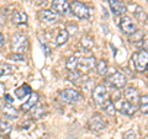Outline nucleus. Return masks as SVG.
<instances>
[{"label":"nucleus","instance_id":"obj_1","mask_svg":"<svg viewBox=\"0 0 148 139\" xmlns=\"http://www.w3.org/2000/svg\"><path fill=\"white\" fill-rule=\"evenodd\" d=\"M29 48V38L22 33H15L11 38V49L14 53L24 54Z\"/></svg>","mask_w":148,"mask_h":139},{"label":"nucleus","instance_id":"obj_2","mask_svg":"<svg viewBox=\"0 0 148 139\" xmlns=\"http://www.w3.org/2000/svg\"><path fill=\"white\" fill-rule=\"evenodd\" d=\"M132 62H133V67H135L137 72L140 73L146 72V69L148 67V52L146 49H141L140 52L133 53Z\"/></svg>","mask_w":148,"mask_h":139},{"label":"nucleus","instance_id":"obj_3","mask_svg":"<svg viewBox=\"0 0 148 139\" xmlns=\"http://www.w3.org/2000/svg\"><path fill=\"white\" fill-rule=\"evenodd\" d=\"M80 92L74 89H64L58 92V100H61L64 104H75L80 101Z\"/></svg>","mask_w":148,"mask_h":139},{"label":"nucleus","instance_id":"obj_4","mask_svg":"<svg viewBox=\"0 0 148 139\" xmlns=\"http://www.w3.org/2000/svg\"><path fill=\"white\" fill-rule=\"evenodd\" d=\"M106 126H108V122H106V119L103 117V114H100V113H94L90 117L89 122H88V127H89V129L92 132L103 131V129L106 128Z\"/></svg>","mask_w":148,"mask_h":139},{"label":"nucleus","instance_id":"obj_5","mask_svg":"<svg viewBox=\"0 0 148 139\" xmlns=\"http://www.w3.org/2000/svg\"><path fill=\"white\" fill-rule=\"evenodd\" d=\"M71 11L78 18H89V7L82 1L78 0L71 1Z\"/></svg>","mask_w":148,"mask_h":139},{"label":"nucleus","instance_id":"obj_6","mask_svg":"<svg viewBox=\"0 0 148 139\" xmlns=\"http://www.w3.org/2000/svg\"><path fill=\"white\" fill-rule=\"evenodd\" d=\"M96 67V59L94 55H89V57H83L78 62V69L82 74H86L91 72L92 69Z\"/></svg>","mask_w":148,"mask_h":139},{"label":"nucleus","instance_id":"obj_7","mask_svg":"<svg viewBox=\"0 0 148 139\" xmlns=\"http://www.w3.org/2000/svg\"><path fill=\"white\" fill-rule=\"evenodd\" d=\"M108 84H110L115 89H123L127 84V79L122 73L115 72L108 78Z\"/></svg>","mask_w":148,"mask_h":139},{"label":"nucleus","instance_id":"obj_8","mask_svg":"<svg viewBox=\"0 0 148 139\" xmlns=\"http://www.w3.org/2000/svg\"><path fill=\"white\" fill-rule=\"evenodd\" d=\"M120 29L122 30L123 33H126V35H132V33H135V32L137 31V27H136V24L133 22V20L130 16H126V15H123L121 16V18H120Z\"/></svg>","mask_w":148,"mask_h":139},{"label":"nucleus","instance_id":"obj_9","mask_svg":"<svg viewBox=\"0 0 148 139\" xmlns=\"http://www.w3.org/2000/svg\"><path fill=\"white\" fill-rule=\"evenodd\" d=\"M51 6L52 11L58 15H67L71 11V3L68 0H53Z\"/></svg>","mask_w":148,"mask_h":139},{"label":"nucleus","instance_id":"obj_10","mask_svg":"<svg viewBox=\"0 0 148 139\" xmlns=\"http://www.w3.org/2000/svg\"><path fill=\"white\" fill-rule=\"evenodd\" d=\"M106 95H108V90H106V86L103 84L96 85L92 89V101L96 105H103L106 100Z\"/></svg>","mask_w":148,"mask_h":139},{"label":"nucleus","instance_id":"obj_11","mask_svg":"<svg viewBox=\"0 0 148 139\" xmlns=\"http://www.w3.org/2000/svg\"><path fill=\"white\" fill-rule=\"evenodd\" d=\"M38 18L43 24H53L57 21V14H54L52 10H48V9H43V10L38 11Z\"/></svg>","mask_w":148,"mask_h":139},{"label":"nucleus","instance_id":"obj_12","mask_svg":"<svg viewBox=\"0 0 148 139\" xmlns=\"http://www.w3.org/2000/svg\"><path fill=\"white\" fill-rule=\"evenodd\" d=\"M109 4H110L111 11H112V14H115V15L123 16L125 14H126V11H127L126 4L120 1V0H109Z\"/></svg>","mask_w":148,"mask_h":139},{"label":"nucleus","instance_id":"obj_13","mask_svg":"<svg viewBox=\"0 0 148 139\" xmlns=\"http://www.w3.org/2000/svg\"><path fill=\"white\" fill-rule=\"evenodd\" d=\"M125 95V99H126V101H128V102H131L133 105L136 104H140V92H138L137 89H135V87H128V89L125 90L123 92Z\"/></svg>","mask_w":148,"mask_h":139},{"label":"nucleus","instance_id":"obj_14","mask_svg":"<svg viewBox=\"0 0 148 139\" xmlns=\"http://www.w3.org/2000/svg\"><path fill=\"white\" fill-rule=\"evenodd\" d=\"M38 102V94L37 92H31L29 99L25 101V104L21 105V111H24V112H27V111H30L35 107Z\"/></svg>","mask_w":148,"mask_h":139},{"label":"nucleus","instance_id":"obj_15","mask_svg":"<svg viewBox=\"0 0 148 139\" xmlns=\"http://www.w3.org/2000/svg\"><path fill=\"white\" fill-rule=\"evenodd\" d=\"M3 112L8 118H10V119H15V118H17V116H18V111L11 104H5L4 105Z\"/></svg>","mask_w":148,"mask_h":139},{"label":"nucleus","instance_id":"obj_16","mask_svg":"<svg viewBox=\"0 0 148 139\" xmlns=\"http://www.w3.org/2000/svg\"><path fill=\"white\" fill-rule=\"evenodd\" d=\"M31 92H32L31 86L29 84H24L15 90V95H16L17 99H25L26 96H30Z\"/></svg>","mask_w":148,"mask_h":139},{"label":"nucleus","instance_id":"obj_17","mask_svg":"<svg viewBox=\"0 0 148 139\" xmlns=\"http://www.w3.org/2000/svg\"><path fill=\"white\" fill-rule=\"evenodd\" d=\"M27 14L25 11H16L12 15V22L15 25H24L27 22Z\"/></svg>","mask_w":148,"mask_h":139},{"label":"nucleus","instance_id":"obj_18","mask_svg":"<svg viewBox=\"0 0 148 139\" xmlns=\"http://www.w3.org/2000/svg\"><path fill=\"white\" fill-rule=\"evenodd\" d=\"M121 112L127 116H133L136 112V105L128 102V101H123L121 104Z\"/></svg>","mask_w":148,"mask_h":139},{"label":"nucleus","instance_id":"obj_19","mask_svg":"<svg viewBox=\"0 0 148 139\" xmlns=\"http://www.w3.org/2000/svg\"><path fill=\"white\" fill-rule=\"evenodd\" d=\"M80 46H82L83 49L90 50L92 47H94V38H92L91 36H89V35L83 36L82 40H80Z\"/></svg>","mask_w":148,"mask_h":139},{"label":"nucleus","instance_id":"obj_20","mask_svg":"<svg viewBox=\"0 0 148 139\" xmlns=\"http://www.w3.org/2000/svg\"><path fill=\"white\" fill-rule=\"evenodd\" d=\"M68 38H69V32H68V30H61L58 32V35H57V37H56V44L57 46H62V44H64L68 41Z\"/></svg>","mask_w":148,"mask_h":139},{"label":"nucleus","instance_id":"obj_21","mask_svg":"<svg viewBox=\"0 0 148 139\" xmlns=\"http://www.w3.org/2000/svg\"><path fill=\"white\" fill-rule=\"evenodd\" d=\"M103 105H104V111L109 116L114 117V116L116 114V107H115V105H114V102L111 100H105V102Z\"/></svg>","mask_w":148,"mask_h":139},{"label":"nucleus","instance_id":"obj_22","mask_svg":"<svg viewBox=\"0 0 148 139\" xmlns=\"http://www.w3.org/2000/svg\"><path fill=\"white\" fill-rule=\"evenodd\" d=\"M96 72H98L99 75H105L108 73V69H109V65H108V62L105 59H100L99 62H96Z\"/></svg>","mask_w":148,"mask_h":139},{"label":"nucleus","instance_id":"obj_23","mask_svg":"<svg viewBox=\"0 0 148 139\" xmlns=\"http://www.w3.org/2000/svg\"><path fill=\"white\" fill-rule=\"evenodd\" d=\"M78 62H79V58H78L77 55H72V57H69L67 63H66V68L68 69V72L75 70V69L78 68Z\"/></svg>","mask_w":148,"mask_h":139},{"label":"nucleus","instance_id":"obj_24","mask_svg":"<svg viewBox=\"0 0 148 139\" xmlns=\"http://www.w3.org/2000/svg\"><path fill=\"white\" fill-rule=\"evenodd\" d=\"M15 68L8 63H0V76L3 75H9V74H12Z\"/></svg>","mask_w":148,"mask_h":139},{"label":"nucleus","instance_id":"obj_25","mask_svg":"<svg viewBox=\"0 0 148 139\" xmlns=\"http://www.w3.org/2000/svg\"><path fill=\"white\" fill-rule=\"evenodd\" d=\"M140 111L142 113L148 114V95H143L140 99Z\"/></svg>","mask_w":148,"mask_h":139},{"label":"nucleus","instance_id":"obj_26","mask_svg":"<svg viewBox=\"0 0 148 139\" xmlns=\"http://www.w3.org/2000/svg\"><path fill=\"white\" fill-rule=\"evenodd\" d=\"M32 110H34V111H32V117H34L35 119H40L45 114V107H43V106H41V105L35 106Z\"/></svg>","mask_w":148,"mask_h":139},{"label":"nucleus","instance_id":"obj_27","mask_svg":"<svg viewBox=\"0 0 148 139\" xmlns=\"http://www.w3.org/2000/svg\"><path fill=\"white\" fill-rule=\"evenodd\" d=\"M82 79V73L79 72V70H72V72H69V74H68V80H71L72 82H77L79 81Z\"/></svg>","mask_w":148,"mask_h":139},{"label":"nucleus","instance_id":"obj_28","mask_svg":"<svg viewBox=\"0 0 148 139\" xmlns=\"http://www.w3.org/2000/svg\"><path fill=\"white\" fill-rule=\"evenodd\" d=\"M11 131V124L9 123L8 121H4V119H1L0 121V134H8L10 133Z\"/></svg>","mask_w":148,"mask_h":139},{"label":"nucleus","instance_id":"obj_29","mask_svg":"<svg viewBox=\"0 0 148 139\" xmlns=\"http://www.w3.org/2000/svg\"><path fill=\"white\" fill-rule=\"evenodd\" d=\"M135 16L137 20H140V21H145L146 18H147V14L145 12V10L141 7V6H136V10H135Z\"/></svg>","mask_w":148,"mask_h":139},{"label":"nucleus","instance_id":"obj_30","mask_svg":"<svg viewBox=\"0 0 148 139\" xmlns=\"http://www.w3.org/2000/svg\"><path fill=\"white\" fill-rule=\"evenodd\" d=\"M143 36H145V33L141 31V30H137L135 33H132V35H130V41L131 42H137V41H143Z\"/></svg>","mask_w":148,"mask_h":139},{"label":"nucleus","instance_id":"obj_31","mask_svg":"<svg viewBox=\"0 0 148 139\" xmlns=\"http://www.w3.org/2000/svg\"><path fill=\"white\" fill-rule=\"evenodd\" d=\"M9 59H11V61L22 62V61H25V55L24 54H20V53H12V54L9 55Z\"/></svg>","mask_w":148,"mask_h":139},{"label":"nucleus","instance_id":"obj_32","mask_svg":"<svg viewBox=\"0 0 148 139\" xmlns=\"http://www.w3.org/2000/svg\"><path fill=\"white\" fill-rule=\"evenodd\" d=\"M122 139H136V134H135V132H133L132 129H128L127 132L123 133Z\"/></svg>","mask_w":148,"mask_h":139},{"label":"nucleus","instance_id":"obj_33","mask_svg":"<svg viewBox=\"0 0 148 139\" xmlns=\"http://www.w3.org/2000/svg\"><path fill=\"white\" fill-rule=\"evenodd\" d=\"M4 96H5V85L0 82V99H3Z\"/></svg>","mask_w":148,"mask_h":139},{"label":"nucleus","instance_id":"obj_34","mask_svg":"<svg viewBox=\"0 0 148 139\" xmlns=\"http://www.w3.org/2000/svg\"><path fill=\"white\" fill-rule=\"evenodd\" d=\"M41 46H42V48H43V52L46 55H49L51 54V49L47 47V44H43V42H41Z\"/></svg>","mask_w":148,"mask_h":139},{"label":"nucleus","instance_id":"obj_35","mask_svg":"<svg viewBox=\"0 0 148 139\" xmlns=\"http://www.w3.org/2000/svg\"><path fill=\"white\" fill-rule=\"evenodd\" d=\"M5 100H6V102H8V104H12V102H14L12 97H11L10 95H8V94H5Z\"/></svg>","mask_w":148,"mask_h":139},{"label":"nucleus","instance_id":"obj_36","mask_svg":"<svg viewBox=\"0 0 148 139\" xmlns=\"http://www.w3.org/2000/svg\"><path fill=\"white\" fill-rule=\"evenodd\" d=\"M32 3H34L35 5H42L43 3H46V0H32Z\"/></svg>","mask_w":148,"mask_h":139},{"label":"nucleus","instance_id":"obj_37","mask_svg":"<svg viewBox=\"0 0 148 139\" xmlns=\"http://www.w3.org/2000/svg\"><path fill=\"white\" fill-rule=\"evenodd\" d=\"M3 44H4V36L0 32V47H3Z\"/></svg>","mask_w":148,"mask_h":139},{"label":"nucleus","instance_id":"obj_38","mask_svg":"<svg viewBox=\"0 0 148 139\" xmlns=\"http://www.w3.org/2000/svg\"><path fill=\"white\" fill-rule=\"evenodd\" d=\"M125 1H127V3H130V1H132V0H125Z\"/></svg>","mask_w":148,"mask_h":139},{"label":"nucleus","instance_id":"obj_39","mask_svg":"<svg viewBox=\"0 0 148 139\" xmlns=\"http://www.w3.org/2000/svg\"><path fill=\"white\" fill-rule=\"evenodd\" d=\"M147 1H148V0H147Z\"/></svg>","mask_w":148,"mask_h":139}]
</instances>
